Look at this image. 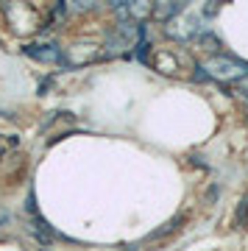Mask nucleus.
Returning <instances> with one entry per match:
<instances>
[{
    "mask_svg": "<svg viewBox=\"0 0 248 251\" xmlns=\"http://www.w3.org/2000/svg\"><path fill=\"white\" fill-rule=\"evenodd\" d=\"M198 70H201V78H215L223 84H237V81L248 78V64L223 53H215L212 59H206Z\"/></svg>",
    "mask_w": 248,
    "mask_h": 251,
    "instance_id": "1",
    "label": "nucleus"
},
{
    "mask_svg": "<svg viewBox=\"0 0 248 251\" xmlns=\"http://www.w3.org/2000/svg\"><path fill=\"white\" fill-rule=\"evenodd\" d=\"M181 11H184V6H181V3H173V0L156 3V6H153V20H156V23H170V20L178 17Z\"/></svg>",
    "mask_w": 248,
    "mask_h": 251,
    "instance_id": "3",
    "label": "nucleus"
},
{
    "mask_svg": "<svg viewBox=\"0 0 248 251\" xmlns=\"http://www.w3.org/2000/svg\"><path fill=\"white\" fill-rule=\"evenodd\" d=\"M39 48H42V50H36V48H31L28 53H31V56H36V59H45V62H59V59H62V53H59V50H56L53 45H39Z\"/></svg>",
    "mask_w": 248,
    "mask_h": 251,
    "instance_id": "4",
    "label": "nucleus"
},
{
    "mask_svg": "<svg viewBox=\"0 0 248 251\" xmlns=\"http://www.w3.org/2000/svg\"><path fill=\"white\" fill-rule=\"evenodd\" d=\"M201 31H204V11L201 9H187L184 6V11L168 23V36L170 39H178V42L201 36Z\"/></svg>",
    "mask_w": 248,
    "mask_h": 251,
    "instance_id": "2",
    "label": "nucleus"
},
{
    "mask_svg": "<svg viewBox=\"0 0 248 251\" xmlns=\"http://www.w3.org/2000/svg\"><path fill=\"white\" fill-rule=\"evenodd\" d=\"M234 92L243 95V98H248V78L246 81H237V84H234Z\"/></svg>",
    "mask_w": 248,
    "mask_h": 251,
    "instance_id": "5",
    "label": "nucleus"
}]
</instances>
